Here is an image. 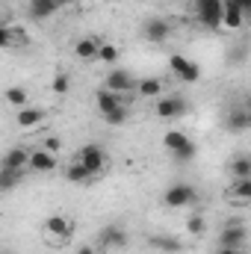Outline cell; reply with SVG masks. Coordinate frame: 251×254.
Returning a JSON list of instances; mask_svg holds the SVG:
<instances>
[{
  "mask_svg": "<svg viewBox=\"0 0 251 254\" xmlns=\"http://www.w3.org/2000/svg\"><path fill=\"white\" fill-rule=\"evenodd\" d=\"M163 145H166V151H172L178 160H192L195 154H198V145L189 139L184 130H166V136H163Z\"/></svg>",
  "mask_w": 251,
  "mask_h": 254,
  "instance_id": "6da1fadb",
  "label": "cell"
},
{
  "mask_svg": "<svg viewBox=\"0 0 251 254\" xmlns=\"http://www.w3.org/2000/svg\"><path fill=\"white\" fill-rule=\"evenodd\" d=\"M192 12H195V18H198L201 27L219 30V21H222V0H192Z\"/></svg>",
  "mask_w": 251,
  "mask_h": 254,
  "instance_id": "7a4b0ae2",
  "label": "cell"
},
{
  "mask_svg": "<svg viewBox=\"0 0 251 254\" xmlns=\"http://www.w3.org/2000/svg\"><path fill=\"white\" fill-rule=\"evenodd\" d=\"M246 243H249V228L243 225V219H231L219 234V249H246Z\"/></svg>",
  "mask_w": 251,
  "mask_h": 254,
  "instance_id": "3957f363",
  "label": "cell"
},
{
  "mask_svg": "<svg viewBox=\"0 0 251 254\" xmlns=\"http://www.w3.org/2000/svg\"><path fill=\"white\" fill-rule=\"evenodd\" d=\"M42 231H45V237L51 240V243H68L71 240V234H74V222L68 219V216H48L45 219V225H42Z\"/></svg>",
  "mask_w": 251,
  "mask_h": 254,
  "instance_id": "277c9868",
  "label": "cell"
},
{
  "mask_svg": "<svg viewBox=\"0 0 251 254\" xmlns=\"http://www.w3.org/2000/svg\"><path fill=\"white\" fill-rule=\"evenodd\" d=\"M187 113V101L181 95H160L157 104H154V116L160 122H172V119H181Z\"/></svg>",
  "mask_w": 251,
  "mask_h": 254,
  "instance_id": "5b68a950",
  "label": "cell"
},
{
  "mask_svg": "<svg viewBox=\"0 0 251 254\" xmlns=\"http://www.w3.org/2000/svg\"><path fill=\"white\" fill-rule=\"evenodd\" d=\"M195 201H198V190H195L192 184H175V187H169V190L163 192V204L172 207V210L189 207V204H195Z\"/></svg>",
  "mask_w": 251,
  "mask_h": 254,
  "instance_id": "8992f818",
  "label": "cell"
},
{
  "mask_svg": "<svg viewBox=\"0 0 251 254\" xmlns=\"http://www.w3.org/2000/svg\"><path fill=\"white\" fill-rule=\"evenodd\" d=\"M74 160H80L89 172H92V178L98 175V172H104V166H107V151L101 148V145H95V142H89V145H83L80 151H77V157Z\"/></svg>",
  "mask_w": 251,
  "mask_h": 254,
  "instance_id": "52a82bcc",
  "label": "cell"
},
{
  "mask_svg": "<svg viewBox=\"0 0 251 254\" xmlns=\"http://www.w3.org/2000/svg\"><path fill=\"white\" fill-rule=\"evenodd\" d=\"M104 89H110V92H116V95H133L136 80H133V74L125 71V68H110V74H107V80H104Z\"/></svg>",
  "mask_w": 251,
  "mask_h": 254,
  "instance_id": "ba28073f",
  "label": "cell"
},
{
  "mask_svg": "<svg viewBox=\"0 0 251 254\" xmlns=\"http://www.w3.org/2000/svg\"><path fill=\"white\" fill-rule=\"evenodd\" d=\"M30 36L24 27H12V24H0V51H15V48H27Z\"/></svg>",
  "mask_w": 251,
  "mask_h": 254,
  "instance_id": "9c48e42d",
  "label": "cell"
},
{
  "mask_svg": "<svg viewBox=\"0 0 251 254\" xmlns=\"http://www.w3.org/2000/svg\"><path fill=\"white\" fill-rule=\"evenodd\" d=\"M169 68H172V74L178 77V80H184V83H198V77H201V68L187 60V57H181V54H175L172 60H169Z\"/></svg>",
  "mask_w": 251,
  "mask_h": 254,
  "instance_id": "30bf717a",
  "label": "cell"
},
{
  "mask_svg": "<svg viewBox=\"0 0 251 254\" xmlns=\"http://www.w3.org/2000/svg\"><path fill=\"white\" fill-rule=\"evenodd\" d=\"M142 36H145V42H151V45H163V42L172 36V24L163 21V18H148L145 27H142Z\"/></svg>",
  "mask_w": 251,
  "mask_h": 254,
  "instance_id": "8fae6325",
  "label": "cell"
},
{
  "mask_svg": "<svg viewBox=\"0 0 251 254\" xmlns=\"http://www.w3.org/2000/svg\"><path fill=\"white\" fill-rule=\"evenodd\" d=\"M57 166H60L57 154H48L45 148L30 151V160H27V169H30V172H36V175H48V172H54Z\"/></svg>",
  "mask_w": 251,
  "mask_h": 254,
  "instance_id": "7c38bea8",
  "label": "cell"
},
{
  "mask_svg": "<svg viewBox=\"0 0 251 254\" xmlns=\"http://www.w3.org/2000/svg\"><path fill=\"white\" fill-rule=\"evenodd\" d=\"M45 119H48V113H45L42 107H21V110L15 113V125L21 127V130H33V127L42 125Z\"/></svg>",
  "mask_w": 251,
  "mask_h": 254,
  "instance_id": "4fadbf2b",
  "label": "cell"
},
{
  "mask_svg": "<svg viewBox=\"0 0 251 254\" xmlns=\"http://www.w3.org/2000/svg\"><path fill=\"white\" fill-rule=\"evenodd\" d=\"M133 95L142 98V101H157L163 95V80L160 77H142V80H136Z\"/></svg>",
  "mask_w": 251,
  "mask_h": 254,
  "instance_id": "5bb4252c",
  "label": "cell"
},
{
  "mask_svg": "<svg viewBox=\"0 0 251 254\" xmlns=\"http://www.w3.org/2000/svg\"><path fill=\"white\" fill-rule=\"evenodd\" d=\"M101 246H104V249H116V252L127 249V231L122 225H107V228L101 231Z\"/></svg>",
  "mask_w": 251,
  "mask_h": 254,
  "instance_id": "9a60e30c",
  "label": "cell"
},
{
  "mask_svg": "<svg viewBox=\"0 0 251 254\" xmlns=\"http://www.w3.org/2000/svg\"><path fill=\"white\" fill-rule=\"evenodd\" d=\"M243 21H246V12H243L237 3H231V0H222V21H219V27H225V30H240Z\"/></svg>",
  "mask_w": 251,
  "mask_h": 254,
  "instance_id": "2e32d148",
  "label": "cell"
},
{
  "mask_svg": "<svg viewBox=\"0 0 251 254\" xmlns=\"http://www.w3.org/2000/svg\"><path fill=\"white\" fill-rule=\"evenodd\" d=\"M27 160H30V151L18 145V148H9V151L3 154L0 166H3V169H15V172H24V169H27Z\"/></svg>",
  "mask_w": 251,
  "mask_h": 254,
  "instance_id": "e0dca14e",
  "label": "cell"
},
{
  "mask_svg": "<svg viewBox=\"0 0 251 254\" xmlns=\"http://www.w3.org/2000/svg\"><path fill=\"white\" fill-rule=\"evenodd\" d=\"M74 57L83 60V63H95V60H98V39H92V36L80 39V42L74 45Z\"/></svg>",
  "mask_w": 251,
  "mask_h": 254,
  "instance_id": "ac0fdd59",
  "label": "cell"
},
{
  "mask_svg": "<svg viewBox=\"0 0 251 254\" xmlns=\"http://www.w3.org/2000/svg\"><path fill=\"white\" fill-rule=\"evenodd\" d=\"M60 9H63V6H60L57 0H30V15H33V18H39V21L54 18Z\"/></svg>",
  "mask_w": 251,
  "mask_h": 254,
  "instance_id": "d6986e66",
  "label": "cell"
},
{
  "mask_svg": "<svg viewBox=\"0 0 251 254\" xmlns=\"http://www.w3.org/2000/svg\"><path fill=\"white\" fill-rule=\"evenodd\" d=\"M63 175H65V181H68V184H86V181L92 178V172H89L80 160H71V163L65 166Z\"/></svg>",
  "mask_w": 251,
  "mask_h": 254,
  "instance_id": "ffe728a7",
  "label": "cell"
},
{
  "mask_svg": "<svg viewBox=\"0 0 251 254\" xmlns=\"http://www.w3.org/2000/svg\"><path fill=\"white\" fill-rule=\"evenodd\" d=\"M3 98H6V104H9V107H15V110L30 107V95H27V89H24V86H9V89L3 92Z\"/></svg>",
  "mask_w": 251,
  "mask_h": 254,
  "instance_id": "44dd1931",
  "label": "cell"
},
{
  "mask_svg": "<svg viewBox=\"0 0 251 254\" xmlns=\"http://www.w3.org/2000/svg\"><path fill=\"white\" fill-rule=\"evenodd\" d=\"M95 104H98V110H101V116L104 113H110L113 107H119L122 104V95H116V92H110V89H98V95H95Z\"/></svg>",
  "mask_w": 251,
  "mask_h": 254,
  "instance_id": "7402d4cb",
  "label": "cell"
},
{
  "mask_svg": "<svg viewBox=\"0 0 251 254\" xmlns=\"http://www.w3.org/2000/svg\"><path fill=\"white\" fill-rule=\"evenodd\" d=\"M127 119H130V107H127V104H119V107H113L110 113H104V122L110 127H122Z\"/></svg>",
  "mask_w": 251,
  "mask_h": 254,
  "instance_id": "603a6c76",
  "label": "cell"
},
{
  "mask_svg": "<svg viewBox=\"0 0 251 254\" xmlns=\"http://www.w3.org/2000/svg\"><path fill=\"white\" fill-rule=\"evenodd\" d=\"M249 125H251L249 110H234V113L228 116V130H231V133H243Z\"/></svg>",
  "mask_w": 251,
  "mask_h": 254,
  "instance_id": "cb8c5ba5",
  "label": "cell"
},
{
  "mask_svg": "<svg viewBox=\"0 0 251 254\" xmlns=\"http://www.w3.org/2000/svg\"><path fill=\"white\" fill-rule=\"evenodd\" d=\"M24 172H15V169H3L0 166V192H12L18 184H21Z\"/></svg>",
  "mask_w": 251,
  "mask_h": 254,
  "instance_id": "d4e9b609",
  "label": "cell"
},
{
  "mask_svg": "<svg viewBox=\"0 0 251 254\" xmlns=\"http://www.w3.org/2000/svg\"><path fill=\"white\" fill-rule=\"evenodd\" d=\"M228 198H234V201L246 204V201L251 198V178H246V181H234V187L228 190Z\"/></svg>",
  "mask_w": 251,
  "mask_h": 254,
  "instance_id": "484cf974",
  "label": "cell"
},
{
  "mask_svg": "<svg viewBox=\"0 0 251 254\" xmlns=\"http://www.w3.org/2000/svg\"><path fill=\"white\" fill-rule=\"evenodd\" d=\"M119 48L116 45H110V42H98V60L95 63H104V65H113V63H119Z\"/></svg>",
  "mask_w": 251,
  "mask_h": 254,
  "instance_id": "4316f807",
  "label": "cell"
},
{
  "mask_svg": "<svg viewBox=\"0 0 251 254\" xmlns=\"http://www.w3.org/2000/svg\"><path fill=\"white\" fill-rule=\"evenodd\" d=\"M231 175H234V181H246V178H251V160L249 157H237V160L231 163Z\"/></svg>",
  "mask_w": 251,
  "mask_h": 254,
  "instance_id": "83f0119b",
  "label": "cell"
},
{
  "mask_svg": "<svg viewBox=\"0 0 251 254\" xmlns=\"http://www.w3.org/2000/svg\"><path fill=\"white\" fill-rule=\"evenodd\" d=\"M151 246H154V249H160V252H169V254H178L181 249H184V246H181L178 240H172V237H154V240H151Z\"/></svg>",
  "mask_w": 251,
  "mask_h": 254,
  "instance_id": "f1b7e54d",
  "label": "cell"
},
{
  "mask_svg": "<svg viewBox=\"0 0 251 254\" xmlns=\"http://www.w3.org/2000/svg\"><path fill=\"white\" fill-rule=\"evenodd\" d=\"M187 231L192 234V237H201L204 231H207V222H204V216L201 213H192L187 219Z\"/></svg>",
  "mask_w": 251,
  "mask_h": 254,
  "instance_id": "f546056e",
  "label": "cell"
},
{
  "mask_svg": "<svg viewBox=\"0 0 251 254\" xmlns=\"http://www.w3.org/2000/svg\"><path fill=\"white\" fill-rule=\"evenodd\" d=\"M51 89H54L57 95H68V89H71V77H68V74H57V77L51 80Z\"/></svg>",
  "mask_w": 251,
  "mask_h": 254,
  "instance_id": "4dcf8cb0",
  "label": "cell"
},
{
  "mask_svg": "<svg viewBox=\"0 0 251 254\" xmlns=\"http://www.w3.org/2000/svg\"><path fill=\"white\" fill-rule=\"evenodd\" d=\"M42 148H45L48 154H60V151H63V139H60V136H48V139L42 142Z\"/></svg>",
  "mask_w": 251,
  "mask_h": 254,
  "instance_id": "1f68e13d",
  "label": "cell"
},
{
  "mask_svg": "<svg viewBox=\"0 0 251 254\" xmlns=\"http://www.w3.org/2000/svg\"><path fill=\"white\" fill-rule=\"evenodd\" d=\"M74 254H98V249H95V246H80Z\"/></svg>",
  "mask_w": 251,
  "mask_h": 254,
  "instance_id": "d6a6232c",
  "label": "cell"
},
{
  "mask_svg": "<svg viewBox=\"0 0 251 254\" xmlns=\"http://www.w3.org/2000/svg\"><path fill=\"white\" fill-rule=\"evenodd\" d=\"M231 3H237L243 12H249V9H251V0H231Z\"/></svg>",
  "mask_w": 251,
  "mask_h": 254,
  "instance_id": "836d02e7",
  "label": "cell"
},
{
  "mask_svg": "<svg viewBox=\"0 0 251 254\" xmlns=\"http://www.w3.org/2000/svg\"><path fill=\"white\" fill-rule=\"evenodd\" d=\"M216 254H246V249H219Z\"/></svg>",
  "mask_w": 251,
  "mask_h": 254,
  "instance_id": "e575fe53",
  "label": "cell"
},
{
  "mask_svg": "<svg viewBox=\"0 0 251 254\" xmlns=\"http://www.w3.org/2000/svg\"><path fill=\"white\" fill-rule=\"evenodd\" d=\"M60 6H71V3H77V0H57Z\"/></svg>",
  "mask_w": 251,
  "mask_h": 254,
  "instance_id": "d590c367",
  "label": "cell"
},
{
  "mask_svg": "<svg viewBox=\"0 0 251 254\" xmlns=\"http://www.w3.org/2000/svg\"><path fill=\"white\" fill-rule=\"evenodd\" d=\"M0 254H15V252H0Z\"/></svg>",
  "mask_w": 251,
  "mask_h": 254,
  "instance_id": "8d00e7d4",
  "label": "cell"
}]
</instances>
